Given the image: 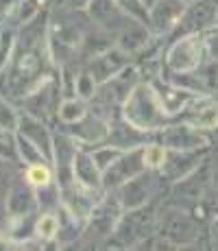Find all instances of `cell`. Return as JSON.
Wrapping results in <instances>:
<instances>
[{
	"label": "cell",
	"mask_w": 218,
	"mask_h": 251,
	"mask_svg": "<svg viewBox=\"0 0 218 251\" xmlns=\"http://www.w3.org/2000/svg\"><path fill=\"white\" fill-rule=\"evenodd\" d=\"M124 120L142 131L159 129L168 123V112L162 107L153 85L138 83L131 90L127 103H124Z\"/></svg>",
	"instance_id": "6da1fadb"
},
{
	"label": "cell",
	"mask_w": 218,
	"mask_h": 251,
	"mask_svg": "<svg viewBox=\"0 0 218 251\" xmlns=\"http://www.w3.org/2000/svg\"><path fill=\"white\" fill-rule=\"evenodd\" d=\"M159 238L174 245H190L201 238V227L188 212L179 207H168L157 219Z\"/></svg>",
	"instance_id": "7a4b0ae2"
},
{
	"label": "cell",
	"mask_w": 218,
	"mask_h": 251,
	"mask_svg": "<svg viewBox=\"0 0 218 251\" xmlns=\"http://www.w3.org/2000/svg\"><path fill=\"white\" fill-rule=\"evenodd\" d=\"M218 18V0H192L186 4L181 20L172 28V40L186 35H194V33H203L205 28L214 26Z\"/></svg>",
	"instance_id": "3957f363"
},
{
	"label": "cell",
	"mask_w": 218,
	"mask_h": 251,
	"mask_svg": "<svg viewBox=\"0 0 218 251\" xmlns=\"http://www.w3.org/2000/svg\"><path fill=\"white\" fill-rule=\"evenodd\" d=\"M153 225H157V219L153 216V212L146 205L133 207L131 212L122 216L114 227V238L120 245H135L140 240L148 238V231Z\"/></svg>",
	"instance_id": "277c9868"
},
{
	"label": "cell",
	"mask_w": 218,
	"mask_h": 251,
	"mask_svg": "<svg viewBox=\"0 0 218 251\" xmlns=\"http://www.w3.org/2000/svg\"><path fill=\"white\" fill-rule=\"evenodd\" d=\"M203 35H186L174 40V44L166 52V66L174 72H192L203 61Z\"/></svg>",
	"instance_id": "5b68a950"
},
{
	"label": "cell",
	"mask_w": 218,
	"mask_h": 251,
	"mask_svg": "<svg viewBox=\"0 0 218 251\" xmlns=\"http://www.w3.org/2000/svg\"><path fill=\"white\" fill-rule=\"evenodd\" d=\"M146 168V160H144V149H135L131 153H120L111 166L103 171V186L105 188H120L127 183L131 177L142 173Z\"/></svg>",
	"instance_id": "8992f818"
},
{
	"label": "cell",
	"mask_w": 218,
	"mask_h": 251,
	"mask_svg": "<svg viewBox=\"0 0 218 251\" xmlns=\"http://www.w3.org/2000/svg\"><path fill=\"white\" fill-rule=\"evenodd\" d=\"M155 171V168H153ZM138 173L135 177H131L127 183L120 186V203L127 210H133V207L146 205L148 199L155 190H157V173Z\"/></svg>",
	"instance_id": "52a82bcc"
},
{
	"label": "cell",
	"mask_w": 218,
	"mask_h": 251,
	"mask_svg": "<svg viewBox=\"0 0 218 251\" xmlns=\"http://www.w3.org/2000/svg\"><path fill=\"white\" fill-rule=\"evenodd\" d=\"M186 0H157L153 7H148V28L155 35L170 33L177 22L181 20L186 11Z\"/></svg>",
	"instance_id": "ba28073f"
},
{
	"label": "cell",
	"mask_w": 218,
	"mask_h": 251,
	"mask_svg": "<svg viewBox=\"0 0 218 251\" xmlns=\"http://www.w3.org/2000/svg\"><path fill=\"white\" fill-rule=\"evenodd\" d=\"M129 64V52H124L122 48H107L105 52H100V55H96L94 59H92L90 68L87 72L92 75V79L96 81V85L105 83V81L114 79L116 75H120L124 68H127Z\"/></svg>",
	"instance_id": "9c48e42d"
},
{
	"label": "cell",
	"mask_w": 218,
	"mask_h": 251,
	"mask_svg": "<svg viewBox=\"0 0 218 251\" xmlns=\"http://www.w3.org/2000/svg\"><path fill=\"white\" fill-rule=\"evenodd\" d=\"M207 142L203 131L190 125H170L162 131V147L168 151H196Z\"/></svg>",
	"instance_id": "30bf717a"
},
{
	"label": "cell",
	"mask_w": 218,
	"mask_h": 251,
	"mask_svg": "<svg viewBox=\"0 0 218 251\" xmlns=\"http://www.w3.org/2000/svg\"><path fill=\"white\" fill-rule=\"evenodd\" d=\"M87 13L103 31H120L133 20L116 4V0H90L87 2Z\"/></svg>",
	"instance_id": "8fae6325"
},
{
	"label": "cell",
	"mask_w": 218,
	"mask_h": 251,
	"mask_svg": "<svg viewBox=\"0 0 218 251\" xmlns=\"http://www.w3.org/2000/svg\"><path fill=\"white\" fill-rule=\"evenodd\" d=\"M203 160V151H168L166 149V160L157 168L166 179L170 181H179L186 175H190L194 168H198V164Z\"/></svg>",
	"instance_id": "7c38bea8"
},
{
	"label": "cell",
	"mask_w": 218,
	"mask_h": 251,
	"mask_svg": "<svg viewBox=\"0 0 218 251\" xmlns=\"http://www.w3.org/2000/svg\"><path fill=\"white\" fill-rule=\"evenodd\" d=\"M7 207H9V216L20 219L33 212L35 207V192L31 190L28 179L24 181H13L7 190Z\"/></svg>",
	"instance_id": "4fadbf2b"
},
{
	"label": "cell",
	"mask_w": 218,
	"mask_h": 251,
	"mask_svg": "<svg viewBox=\"0 0 218 251\" xmlns=\"http://www.w3.org/2000/svg\"><path fill=\"white\" fill-rule=\"evenodd\" d=\"M151 28H148V24L140 22V20H131L127 26H122L118 31V46L122 48L124 52H129V55H135V52L144 50V48L148 46V42H151Z\"/></svg>",
	"instance_id": "5bb4252c"
},
{
	"label": "cell",
	"mask_w": 218,
	"mask_h": 251,
	"mask_svg": "<svg viewBox=\"0 0 218 251\" xmlns=\"http://www.w3.org/2000/svg\"><path fill=\"white\" fill-rule=\"evenodd\" d=\"M18 129L26 140H31L37 149L44 153L46 157H50L52 153V138L48 133L46 125L42 123V118H35V116H22L18 120Z\"/></svg>",
	"instance_id": "9a60e30c"
},
{
	"label": "cell",
	"mask_w": 218,
	"mask_h": 251,
	"mask_svg": "<svg viewBox=\"0 0 218 251\" xmlns=\"http://www.w3.org/2000/svg\"><path fill=\"white\" fill-rule=\"evenodd\" d=\"M52 151H57L55 157H57V164H59V181L68 188L72 177H74V157H76L74 144H72V140L66 133H61V136L52 140Z\"/></svg>",
	"instance_id": "2e32d148"
},
{
	"label": "cell",
	"mask_w": 218,
	"mask_h": 251,
	"mask_svg": "<svg viewBox=\"0 0 218 251\" xmlns=\"http://www.w3.org/2000/svg\"><path fill=\"white\" fill-rule=\"evenodd\" d=\"M100 168L96 166V160L92 153L76 151L74 157V179L81 183L83 188H98V183L103 181Z\"/></svg>",
	"instance_id": "e0dca14e"
},
{
	"label": "cell",
	"mask_w": 218,
	"mask_h": 251,
	"mask_svg": "<svg viewBox=\"0 0 218 251\" xmlns=\"http://www.w3.org/2000/svg\"><path fill=\"white\" fill-rule=\"evenodd\" d=\"M76 127H72V133H76L85 142H98L105 140L109 133V127L100 116H83L79 123H74Z\"/></svg>",
	"instance_id": "ac0fdd59"
},
{
	"label": "cell",
	"mask_w": 218,
	"mask_h": 251,
	"mask_svg": "<svg viewBox=\"0 0 218 251\" xmlns=\"http://www.w3.org/2000/svg\"><path fill=\"white\" fill-rule=\"evenodd\" d=\"M52 100H55L52 88L50 85H42L35 94L26 99V109L31 112V116H35V118H48V116H50Z\"/></svg>",
	"instance_id": "d6986e66"
},
{
	"label": "cell",
	"mask_w": 218,
	"mask_h": 251,
	"mask_svg": "<svg viewBox=\"0 0 218 251\" xmlns=\"http://www.w3.org/2000/svg\"><path fill=\"white\" fill-rule=\"evenodd\" d=\"M85 112H87V105H85V99H81V96L79 99H66V100H61V105H59V116L68 125L79 123L85 116Z\"/></svg>",
	"instance_id": "ffe728a7"
},
{
	"label": "cell",
	"mask_w": 218,
	"mask_h": 251,
	"mask_svg": "<svg viewBox=\"0 0 218 251\" xmlns=\"http://www.w3.org/2000/svg\"><path fill=\"white\" fill-rule=\"evenodd\" d=\"M16 149H20V155H22V160L24 162H28V164H42V162H46L48 157L44 155V153L40 151V149L35 147V144L31 142V140H26L20 133L16 140Z\"/></svg>",
	"instance_id": "44dd1931"
},
{
	"label": "cell",
	"mask_w": 218,
	"mask_h": 251,
	"mask_svg": "<svg viewBox=\"0 0 218 251\" xmlns=\"http://www.w3.org/2000/svg\"><path fill=\"white\" fill-rule=\"evenodd\" d=\"M116 4H118L127 16L133 18V20H140L144 24L148 22V7L142 0H116Z\"/></svg>",
	"instance_id": "7402d4cb"
},
{
	"label": "cell",
	"mask_w": 218,
	"mask_h": 251,
	"mask_svg": "<svg viewBox=\"0 0 218 251\" xmlns=\"http://www.w3.org/2000/svg\"><path fill=\"white\" fill-rule=\"evenodd\" d=\"M26 179L31 186H44V183H48L50 181V168L46 166V164H31V168H28V173H26Z\"/></svg>",
	"instance_id": "603a6c76"
},
{
	"label": "cell",
	"mask_w": 218,
	"mask_h": 251,
	"mask_svg": "<svg viewBox=\"0 0 218 251\" xmlns=\"http://www.w3.org/2000/svg\"><path fill=\"white\" fill-rule=\"evenodd\" d=\"M96 88L98 85H96V81L92 79V75L87 70L81 76H76V92H79L81 99H92L96 94Z\"/></svg>",
	"instance_id": "cb8c5ba5"
},
{
	"label": "cell",
	"mask_w": 218,
	"mask_h": 251,
	"mask_svg": "<svg viewBox=\"0 0 218 251\" xmlns=\"http://www.w3.org/2000/svg\"><path fill=\"white\" fill-rule=\"evenodd\" d=\"M203 48H205V55L214 64H218V24H216V28H210L203 35Z\"/></svg>",
	"instance_id": "d4e9b609"
},
{
	"label": "cell",
	"mask_w": 218,
	"mask_h": 251,
	"mask_svg": "<svg viewBox=\"0 0 218 251\" xmlns=\"http://www.w3.org/2000/svg\"><path fill=\"white\" fill-rule=\"evenodd\" d=\"M57 231H59V223H57L55 216H42V219L37 221V234H40L44 240L55 238Z\"/></svg>",
	"instance_id": "484cf974"
},
{
	"label": "cell",
	"mask_w": 218,
	"mask_h": 251,
	"mask_svg": "<svg viewBox=\"0 0 218 251\" xmlns=\"http://www.w3.org/2000/svg\"><path fill=\"white\" fill-rule=\"evenodd\" d=\"M144 160H146V168L157 171L166 160V147H146L144 149Z\"/></svg>",
	"instance_id": "4316f807"
},
{
	"label": "cell",
	"mask_w": 218,
	"mask_h": 251,
	"mask_svg": "<svg viewBox=\"0 0 218 251\" xmlns=\"http://www.w3.org/2000/svg\"><path fill=\"white\" fill-rule=\"evenodd\" d=\"M120 149H111V147H107V149H98V151H94L92 155H94V160H96V166L100 168V171H105L107 166H111V162L116 160V157L120 155Z\"/></svg>",
	"instance_id": "83f0119b"
},
{
	"label": "cell",
	"mask_w": 218,
	"mask_h": 251,
	"mask_svg": "<svg viewBox=\"0 0 218 251\" xmlns=\"http://www.w3.org/2000/svg\"><path fill=\"white\" fill-rule=\"evenodd\" d=\"M13 175H16V166H13V162L9 160V157L0 155V190L2 188H7L13 183Z\"/></svg>",
	"instance_id": "f1b7e54d"
},
{
	"label": "cell",
	"mask_w": 218,
	"mask_h": 251,
	"mask_svg": "<svg viewBox=\"0 0 218 251\" xmlns=\"http://www.w3.org/2000/svg\"><path fill=\"white\" fill-rule=\"evenodd\" d=\"M37 0H22V4L18 7V13H16V18H18V22H31L33 18L37 16Z\"/></svg>",
	"instance_id": "f546056e"
},
{
	"label": "cell",
	"mask_w": 218,
	"mask_h": 251,
	"mask_svg": "<svg viewBox=\"0 0 218 251\" xmlns=\"http://www.w3.org/2000/svg\"><path fill=\"white\" fill-rule=\"evenodd\" d=\"M18 120H20V118H16V112H13L9 105L0 103V127H4V129H16V127H18Z\"/></svg>",
	"instance_id": "4dcf8cb0"
},
{
	"label": "cell",
	"mask_w": 218,
	"mask_h": 251,
	"mask_svg": "<svg viewBox=\"0 0 218 251\" xmlns=\"http://www.w3.org/2000/svg\"><path fill=\"white\" fill-rule=\"evenodd\" d=\"M11 149H13V138L11 133H9V129L0 127V153H4V155H11Z\"/></svg>",
	"instance_id": "1f68e13d"
},
{
	"label": "cell",
	"mask_w": 218,
	"mask_h": 251,
	"mask_svg": "<svg viewBox=\"0 0 218 251\" xmlns=\"http://www.w3.org/2000/svg\"><path fill=\"white\" fill-rule=\"evenodd\" d=\"M11 46H13V33L4 31L0 35V61L7 59V50H11Z\"/></svg>",
	"instance_id": "d6a6232c"
},
{
	"label": "cell",
	"mask_w": 218,
	"mask_h": 251,
	"mask_svg": "<svg viewBox=\"0 0 218 251\" xmlns=\"http://www.w3.org/2000/svg\"><path fill=\"white\" fill-rule=\"evenodd\" d=\"M9 219V207H7V197L0 192V227H4V223H7Z\"/></svg>",
	"instance_id": "836d02e7"
},
{
	"label": "cell",
	"mask_w": 218,
	"mask_h": 251,
	"mask_svg": "<svg viewBox=\"0 0 218 251\" xmlns=\"http://www.w3.org/2000/svg\"><path fill=\"white\" fill-rule=\"evenodd\" d=\"M90 0H61V4L68 9H87Z\"/></svg>",
	"instance_id": "e575fe53"
},
{
	"label": "cell",
	"mask_w": 218,
	"mask_h": 251,
	"mask_svg": "<svg viewBox=\"0 0 218 251\" xmlns=\"http://www.w3.org/2000/svg\"><path fill=\"white\" fill-rule=\"evenodd\" d=\"M212 240H214V245L218 247V216L214 219V223H212Z\"/></svg>",
	"instance_id": "d590c367"
},
{
	"label": "cell",
	"mask_w": 218,
	"mask_h": 251,
	"mask_svg": "<svg viewBox=\"0 0 218 251\" xmlns=\"http://www.w3.org/2000/svg\"><path fill=\"white\" fill-rule=\"evenodd\" d=\"M142 2H144V4H146V7H153V4H155V2H157V0H142Z\"/></svg>",
	"instance_id": "8d00e7d4"
},
{
	"label": "cell",
	"mask_w": 218,
	"mask_h": 251,
	"mask_svg": "<svg viewBox=\"0 0 218 251\" xmlns=\"http://www.w3.org/2000/svg\"><path fill=\"white\" fill-rule=\"evenodd\" d=\"M186 2H192V0H186Z\"/></svg>",
	"instance_id": "74e56055"
},
{
	"label": "cell",
	"mask_w": 218,
	"mask_h": 251,
	"mask_svg": "<svg viewBox=\"0 0 218 251\" xmlns=\"http://www.w3.org/2000/svg\"><path fill=\"white\" fill-rule=\"evenodd\" d=\"M216 24H218V18H216Z\"/></svg>",
	"instance_id": "f35d334b"
}]
</instances>
